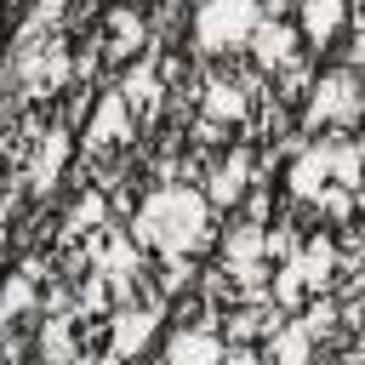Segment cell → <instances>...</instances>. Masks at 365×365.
Wrapping results in <instances>:
<instances>
[{
  "label": "cell",
  "instance_id": "obj_5",
  "mask_svg": "<svg viewBox=\"0 0 365 365\" xmlns=\"http://www.w3.org/2000/svg\"><path fill=\"white\" fill-rule=\"evenodd\" d=\"M23 80H29L34 97H51V91L68 80V57H63V46L46 40V51H29V57H23Z\"/></svg>",
  "mask_w": 365,
  "mask_h": 365
},
{
  "label": "cell",
  "instance_id": "obj_17",
  "mask_svg": "<svg viewBox=\"0 0 365 365\" xmlns=\"http://www.w3.org/2000/svg\"><path fill=\"white\" fill-rule=\"evenodd\" d=\"M40 348H46V365H68V359H74V331H68V319H46Z\"/></svg>",
  "mask_w": 365,
  "mask_h": 365
},
{
  "label": "cell",
  "instance_id": "obj_8",
  "mask_svg": "<svg viewBox=\"0 0 365 365\" xmlns=\"http://www.w3.org/2000/svg\"><path fill=\"white\" fill-rule=\"evenodd\" d=\"M251 51H257L262 68H285V63L297 57V29H291V23H257Z\"/></svg>",
  "mask_w": 365,
  "mask_h": 365
},
{
  "label": "cell",
  "instance_id": "obj_7",
  "mask_svg": "<svg viewBox=\"0 0 365 365\" xmlns=\"http://www.w3.org/2000/svg\"><path fill=\"white\" fill-rule=\"evenodd\" d=\"M285 268L297 274V285H302V291H319V285L331 279V268H336V245L319 234V240H308V245H302V251H297Z\"/></svg>",
  "mask_w": 365,
  "mask_h": 365
},
{
  "label": "cell",
  "instance_id": "obj_4",
  "mask_svg": "<svg viewBox=\"0 0 365 365\" xmlns=\"http://www.w3.org/2000/svg\"><path fill=\"white\" fill-rule=\"evenodd\" d=\"M291 188L302 200H319L325 188H336V143H319V148H302L297 165H291Z\"/></svg>",
  "mask_w": 365,
  "mask_h": 365
},
{
  "label": "cell",
  "instance_id": "obj_14",
  "mask_svg": "<svg viewBox=\"0 0 365 365\" xmlns=\"http://www.w3.org/2000/svg\"><path fill=\"white\" fill-rule=\"evenodd\" d=\"M342 6H348V0H302V34L325 46V40L342 29Z\"/></svg>",
  "mask_w": 365,
  "mask_h": 365
},
{
  "label": "cell",
  "instance_id": "obj_1",
  "mask_svg": "<svg viewBox=\"0 0 365 365\" xmlns=\"http://www.w3.org/2000/svg\"><path fill=\"white\" fill-rule=\"evenodd\" d=\"M137 240L154 245L160 257H188V251H200V245L211 240V200H205L200 188H182V182L154 188V194L143 200V211H137Z\"/></svg>",
  "mask_w": 365,
  "mask_h": 365
},
{
  "label": "cell",
  "instance_id": "obj_9",
  "mask_svg": "<svg viewBox=\"0 0 365 365\" xmlns=\"http://www.w3.org/2000/svg\"><path fill=\"white\" fill-rule=\"evenodd\" d=\"M217 359H222V342L211 331H177L165 348V365H217Z\"/></svg>",
  "mask_w": 365,
  "mask_h": 365
},
{
  "label": "cell",
  "instance_id": "obj_12",
  "mask_svg": "<svg viewBox=\"0 0 365 365\" xmlns=\"http://www.w3.org/2000/svg\"><path fill=\"white\" fill-rule=\"evenodd\" d=\"M245 177H251V160H245V154H228V160L211 171V194H205V200H217V205L240 200V194H245Z\"/></svg>",
  "mask_w": 365,
  "mask_h": 365
},
{
  "label": "cell",
  "instance_id": "obj_16",
  "mask_svg": "<svg viewBox=\"0 0 365 365\" xmlns=\"http://www.w3.org/2000/svg\"><path fill=\"white\" fill-rule=\"evenodd\" d=\"M205 114H211V125H217V120H245V86L211 80V86H205Z\"/></svg>",
  "mask_w": 365,
  "mask_h": 365
},
{
  "label": "cell",
  "instance_id": "obj_6",
  "mask_svg": "<svg viewBox=\"0 0 365 365\" xmlns=\"http://www.w3.org/2000/svg\"><path fill=\"white\" fill-rule=\"evenodd\" d=\"M125 137H131V108H125L120 91H114V97L97 103V114H91V125H86V143H91V148H114V143H125Z\"/></svg>",
  "mask_w": 365,
  "mask_h": 365
},
{
  "label": "cell",
  "instance_id": "obj_22",
  "mask_svg": "<svg viewBox=\"0 0 365 365\" xmlns=\"http://www.w3.org/2000/svg\"><path fill=\"white\" fill-rule=\"evenodd\" d=\"M97 365H120V359H114V354H108V359H97Z\"/></svg>",
  "mask_w": 365,
  "mask_h": 365
},
{
  "label": "cell",
  "instance_id": "obj_13",
  "mask_svg": "<svg viewBox=\"0 0 365 365\" xmlns=\"http://www.w3.org/2000/svg\"><path fill=\"white\" fill-rule=\"evenodd\" d=\"M268 354H274V365H308V354H314L308 325H279V331L268 336Z\"/></svg>",
  "mask_w": 365,
  "mask_h": 365
},
{
  "label": "cell",
  "instance_id": "obj_20",
  "mask_svg": "<svg viewBox=\"0 0 365 365\" xmlns=\"http://www.w3.org/2000/svg\"><path fill=\"white\" fill-rule=\"evenodd\" d=\"M91 222H103V200H80V211H74V228H91Z\"/></svg>",
  "mask_w": 365,
  "mask_h": 365
},
{
  "label": "cell",
  "instance_id": "obj_15",
  "mask_svg": "<svg viewBox=\"0 0 365 365\" xmlns=\"http://www.w3.org/2000/svg\"><path fill=\"white\" fill-rule=\"evenodd\" d=\"M120 103H125L131 114H143V120H148V114L160 108V80H154L148 68H131V74H125V86H120Z\"/></svg>",
  "mask_w": 365,
  "mask_h": 365
},
{
  "label": "cell",
  "instance_id": "obj_19",
  "mask_svg": "<svg viewBox=\"0 0 365 365\" xmlns=\"http://www.w3.org/2000/svg\"><path fill=\"white\" fill-rule=\"evenodd\" d=\"M137 40H143V23H137L131 11H120V17H114V51H131Z\"/></svg>",
  "mask_w": 365,
  "mask_h": 365
},
{
  "label": "cell",
  "instance_id": "obj_11",
  "mask_svg": "<svg viewBox=\"0 0 365 365\" xmlns=\"http://www.w3.org/2000/svg\"><path fill=\"white\" fill-rule=\"evenodd\" d=\"M63 160H68V131H46V143L34 148V165H29L34 188H51L63 177Z\"/></svg>",
  "mask_w": 365,
  "mask_h": 365
},
{
  "label": "cell",
  "instance_id": "obj_18",
  "mask_svg": "<svg viewBox=\"0 0 365 365\" xmlns=\"http://www.w3.org/2000/svg\"><path fill=\"white\" fill-rule=\"evenodd\" d=\"M29 302H34V285H29V274H17V279L0 291V325H11V319L29 308Z\"/></svg>",
  "mask_w": 365,
  "mask_h": 365
},
{
  "label": "cell",
  "instance_id": "obj_2",
  "mask_svg": "<svg viewBox=\"0 0 365 365\" xmlns=\"http://www.w3.org/2000/svg\"><path fill=\"white\" fill-rule=\"evenodd\" d=\"M257 23H262L257 0H205L194 11V40L205 51H240V46H251Z\"/></svg>",
  "mask_w": 365,
  "mask_h": 365
},
{
  "label": "cell",
  "instance_id": "obj_10",
  "mask_svg": "<svg viewBox=\"0 0 365 365\" xmlns=\"http://www.w3.org/2000/svg\"><path fill=\"white\" fill-rule=\"evenodd\" d=\"M148 336H154V308H125V314H114V359H131Z\"/></svg>",
  "mask_w": 365,
  "mask_h": 365
},
{
  "label": "cell",
  "instance_id": "obj_3",
  "mask_svg": "<svg viewBox=\"0 0 365 365\" xmlns=\"http://www.w3.org/2000/svg\"><path fill=\"white\" fill-rule=\"evenodd\" d=\"M365 114V86L348 74V68H336V74H325L319 86H314V97H308V120L319 125H348V120H359Z\"/></svg>",
  "mask_w": 365,
  "mask_h": 365
},
{
  "label": "cell",
  "instance_id": "obj_23",
  "mask_svg": "<svg viewBox=\"0 0 365 365\" xmlns=\"http://www.w3.org/2000/svg\"><path fill=\"white\" fill-rule=\"evenodd\" d=\"M268 6H285V0H268Z\"/></svg>",
  "mask_w": 365,
  "mask_h": 365
},
{
  "label": "cell",
  "instance_id": "obj_21",
  "mask_svg": "<svg viewBox=\"0 0 365 365\" xmlns=\"http://www.w3.org/2000/svg\"><path fill=\"white\" fill-rule=\"evenodd\" d=\"M217 365H268V359H262V354H251V348H228Z\"/></svg>",
  "mask_w": 365,
  "mask_h": 365
}]
</instances>
